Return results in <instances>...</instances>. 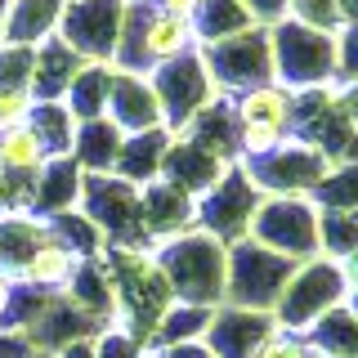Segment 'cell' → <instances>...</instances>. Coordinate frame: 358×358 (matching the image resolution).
<instances>
[{"mask_svg": "<svg viewBox=\"0 0 358 358\" xmlns=\"http://www.w3.org/2000/svg\"><path fill=\"white\" fill-rule=\"evenodd\" d=\"M341 273H345V287L358 291V251H350V255L341 260Z\"/></svg>", "mask_w": 358, "mask_h": 358, "instance_id": "51", "label": "cell"}, {"mask_svg": "<svg viewBox=\"0 0 358 358\" xmlns=\"http://www.w3.org/2000/svg\"><path fill=\"white\" fill-rule=\"evenodd\" d=\"M313 206L318 210H358V162L331 166L327 179L313 188Z\"/></svg>", "mask_w": 358, "mask_h": 358, "instance_id": "36", "label": "cell"}, {"mask_svg": "<svg viewBox=\"0 0 358 358\" xmlns=\"http://www.w3.org/2000/svg\"><path fill=\"white\" fill-rule=\"evenodd\" d=\"M14 296H18L14 278H9V273H0V327H5V322H9V313H14Z\"/></svg>", "mask_w": 358, "mask_h": 358, "instance_id": "49", "label": "cell"}, {"mask_svg": "<svg viewBox=\"0 0 358 358\" xmlns=\"http://www.w3.org/2000/svg\"><path fill=\"white\" fill-rule=\"evenodd\" d=\"M171 134H175V130H166V126L143 130V134H126L121 157H117V171H112V175H121V179H126V184H134V188L157 184V179H162L166 148H171Z\"/></svg>", "mask_w": 358, "mask_h": 358, "instance_id": "22", "label": "cell"}, {"mask_svg": "<svg viewBox=\"0 0 358 358\" xmlns=\"http://www.w3.org/2000/svg\"><path fill=\"white\" fill-rule=\"evenodd\" d=\"M233 117L238 121H264V126H278L282 134H296V94L278 81H264L255 90H242V94L229 99Z\"/></svg>", "mask_w": 358, "mask_h": 358, "instance_id": "24", "label": "cell"}, {"mask_svg": "<svg viewBox=\"0 0 358 358\" xmlns=\"http://www.w3.org/2000/svg\"><path fill=\"white\" fill-rule=\"evenodd\" d=\"M0 358H36V350H31V341L14 327H0Z\"/></svg>", "mask_w": 358, "mask_h": 358, "instance_id": "46", "label": "cell"}, {"mask_svg": "<svg viewBox=\"0 0 358 358\" xmlns=\"http://www.w3.org/2000/svg\"><path fill=\"white\" fill-rule=\"evenodd\" d=\"M246 238L268 246L273 255L305 264L318 255V206L309 197H260Z\"/></svg>", "mask_w": 358, "mask_h": 358, "instance_id": "8", "label": "cell"}, {"mask_svg": "<svg viewBox=\"0 0 358 358\" xmlns=\"http://www.w3.org/2000/svg\"><path fill=\"white\" fill-rule=\"evenodd\" d=\"M224 171H229V162H220L215 152L197 148L184 134H171V148H166V162H162V179L171 188H179V193H188L197 201L201 193H210L220 184Z\"/></svg>", "mask_w": 358, "mask_h": 358, "instance_id": "17", "label": "cell"}, {"mask_svg": "<svg viewBox=\"0 0 358 358\" xmlns=\"http://www.w3.org/2000/svg\"><path fill=\"white\" fill-rule=\"evenodd\" d=\"M238 166L251 175V184L264 197H309V201H313V188L331 171L327 157L313 148L309 139H300V134L282 139L273 152L255 157V162H238Z\"/></svg>", "mask_w": 358, "mask_h": 358, "instance_id": "6", "label": "cell"}, {"mask_svg": "<svg viewBox=\"0 0 358 358\" xmlns=\"http://www.w3.org/2000/svg\"><path fill=\"white\" fill-rule=\"evenodd\" d=\"M31 184H36V175L27 179V175H5L0 171V220L31 206Z\"/></svg>", "mask_w": 358, "mask_h": 358, "instance_id": "41", "label": "cell"}, {"mask_svg": "<svg viewBox=\"0 0 358 358\" xmlns=\"http://www.w3.org/2000/svg\"><path fill=\"white\" fill-rule=\"evenodd\" d=\"M273 336H278L273 313L242 309V305H220L210 313V327H206L201 341L210 345L215 358H260Z\"/></svg>", "mask_w": 358, "mask_h": 358, "instance_id": "14", "label": "cell"}, {"mask_svg": "<svg viewBox=\"0 0 358 358\" xmlns=\"http://www.w3.org/2000/svg\"><path fill=\"white\" fill-rule=\"evenodd\" d=\"M27 130L41 139L45 157H72V139H76V117L67 112V103H31Z\"/></svg>", "mask_w": 358, "mask_h": 358, "instance_id": "32", "label": "cell"}, {"mask_svg": "<svg viewBox=\"0 0 358 358\" xmlns=\"http://www.w3.org/2000/svg\"><path fill=\"white\" fill-rule=\"evenodd\" d=\"M268 45H273V81L287 85L291 94L336 85V36L331 31L282 18L268 27Z\"/></svg>", "mask_w": 358, "mask_h": 358, "instance_id": "4", "label": "cell"}, {"mask_svg": "<svg viewBox=\"0 0 358 358\" xmlns=\"http://www.w3.org/2000/svg\"><path fill=\"white\" fill-rule=\"evenodd\" d=\"M50 238L63 246L72 260H99V255L108 251V242H103V233L90 224L81 210H67V215H54L50 220Z\"/></svg>", "mask_w": 358, "mask_h": 358, "instance_id": "33", "label": "cell"}, {"mask_svg": "<svg viewBox=\"0 0 358 358\" xmlns=\"http://www.w3.org/2000/svg\"><path fill=\"white\" fill-rule=\"evenodd\" d=\"M31 103H36V99H31L27 90H0V130H18V126H27Z\"/></svg>", "mask_w": 358, "mask_h": 358, "instance_id": "43", "label": "cell"}, {"mask_svg": "<svg viewBox=\"0 0 358 358\" xmlns=\"http://www.w3.org/2000/svg\"><path fill=\"white\" fill-rule=\"evenodd\" d=\"M143 5H162V0H143Z\"/></svg>", "mask_w": 358, "mask_h": 358, "instance_id": "56", "label": "cell"}, {"mask_svg": "<svg viewBox=\"0 0 358 358\" xmlns=\"http://www.w3.org/2000/svg\"><path fill=\"white\" fill-rule=\"evenodd\" d=\"M336 108H341L345 121L358 130V81H341V85H336Z\"/></svg>", "mask_w": 358, "mask_h": 358, "instance_id": "47", "label": "cell"}, {"mask_svg": "<svg viewBox=\"0 0 358 358\" xmlns=\"http://www.w3.org/2000/svg\"><path fill=\"white\" fill-rule=\"evenodd\" d=\"M85 67V59L72 50L63 36H50L36 45V67H31V99L36 103H63L67 85L76 81V72Z\"/></svg>", "mask_w": 358, "mask_h": 358, "instance_id": "19", "label": "cell"}, {"mask_svg": "<svg viewBox=\"0 0 358 358\" xmlns=\"http://www.w3.org/2000/svg\"><path fill=\"white\" fill-rule=\"evenodd\" d=\"M175 134H184V139H193L197 148H206V152H215L220 162H238V117H233V103H229V94H220L215 103H206L197 112L188 126H179Z\"/></svg>", "mask_w": 358, "mask_h": 358, "instance_id": "21", "label": "cell"}, {"mask_svg": "<svg viewBox=\"0 0 358 358\" xmlns=\"http://www.w3.org/2000/svg\"><path fill=\"white\" fill-rule=\"evenodd\" d=\"M121 27H126V0H67L59 36L81 54L85 63H108L117 59Z\"/></svg>", "mask_w": 358, "mask_h": 358, "instance_id": "13", "label": "cell"}, {"mask_svg": "<svg viewBox=\"0 0 358 358\" xmlns=\"http://www.w3.org/2000/svg\"><path fill=\"white\" fill-rule=\"evenodd\" d=\"M282 139H291V134H282L278 126H264V121H238V162H255V157L273 152Z\"/></svg>", "mask_w": 358, "mask_h": 358, "instance_id": "39", "label": "cell"}, {"mask_svg": "<svg viewBox=\"0 0 358 358\" xmlns=\"http://www.w3.org/2000/svg\"><path fill=\"white\" fill-rule=\"evenodd\" d=\"M210 313L206 305H184V300H171V309L157 318V327L148 336V350H166V345H184V341H201L210 327Z\"/></svg>", "mask_w": 358, "mask_h": 358, "instance_id": "31", "label": "cell"}, {"mask_svg": "<svg viewBox=\"0 0 358 358\" xmlns=\"http://www.w3.org/2000/svg\"><path fill=\"white\" fill-rule=\"evenodd\" d=\"M121 143H126V134H121L117 126H112L108 117L76 121L72 162L81 166L85 175H112V171H117V157H121Z\"/></svg>", "mask_w": 358, "mask_h": 358, "instance_id": "25", "label": "cell"}, {"mask_svg": "<svg viewBox=\"0 0 358 358\" xmlns=\"http://www.w3.org/2000/svg\"><path fill=\"white\" fill-rule=\"evenodd\" d=\"M148 81L157 90V103H162L166 130L188 126L201 108L220 99V90H215V81H210V72H206L201 50H184V54H175V59L157 63L152 72H148Z\"/></svg>", "mask_w": 358, "mask_h": 358, "instance_id": "10", "label": "cell"}, {"mask_svg": "<svg viewBox=\"0 0 358 358\" xmlns=\"http://www.w3.org/2000/svg\"><path fill=\"white\" fill-rule=\"evenodd\" d=\"M184 50H197L193 22L166 14V9H157V5H143V0H126V27H121L117 59H112L117 72L148 76L157 63L175 59V54H184Z\"/></svg>", "mask_w": 358, "mask_h": 358, "instance_id": "3", "label": "cell"}, {"mask_svg": "<svg viewBox=\"0 0 358 358\" xmlns=\"http://www.w3.org/2000/svg\"><path fill=\"white\" fill-rule=\"evenodd\" d=\"M341 14H345V27L358 22V0H341Z\"/></svg>", "mask_w": 358, "mask_h": 358, "instance_id": "52", "label": "cell"}, {"mask_svg": "<svg viewBox=\"0 0 358 358\" xmlns=\"http://www.w3.org/2000/svg\"><path fill=\"white\" fill-rule=\"evenodd\" d=\"M345 296H350V287H345L341 264L327 260V255H313V260L296 264V273L287 278L282 296H278V305H273V322H278V331L305 336L322 313L345 305Z\"/></svg>", "mask_w": 358, "mask_h": 358, "instance_id": "5", "label": "cell"}, {"mask_svg": "<svg viewBox=\"0 0 358 358\" xmlns=\"http://www.w3.org/2000/svg\"><path fill=\"white\" fill-rule=\"evenodd\" d=\"M201 59H206V72L215 81L220 94H242V90H255L264 81H273V45H268V27H246L229 41L201 45Z\"/></svg>", "mask_w": 358, "mask_h": 358, "instance_id": "11", "label": "cell"}, {"mask_svg": "<svg viewBox=\"0 0 358 358\" xmlns=\"http://www.w3.org/2000/svg\"><path fill=\"white\" fill-rule=\"evenodd\" d=\"M63 296L72 300L94 327H112V322H117V287H112V278H108L103 255L76 264V273H72V282H67Z\"/></svg>", "mask_w": 358, "mask_h": 358, "instance_id": "20", "label": "cell"}, {"mask_svg": "<svg viewBox=\"0 0 358 358\" xmlns=\"http://www.w3.org/2000/svg\"><path fill=\"white\" fill-rule=\"evenodd\" d=\"M152 354H162V358H215V354H210V345H206V341H184V345H166V350H152Z\"/></svg>", "mask_w": 358, "mask_h": 358, "instance_id": "48", "label": "cell"}, {"mask_svg": "<svg viewBox=\"0 0 358 358\" xmlns=\"http://www.w3.org/2000/svg\"><path fill=\"white\" fill-rule=\"evenodd\" d=\"M143 358H162V354H152V350H148V354H143Z\"/></svg>", "mask_w": 358, "mask_h": 358, "instance_id": "55", "label": "cell"}, {"mask_svg": "<svg viewBox=\"0 0 358 358\" xmlns=\"http://www.w3.org/2000/svg\"><path fill=\"white\" fill-rule=\"evenodd\" d=\"M108 121H112L121 134H143V130L166 126L162 103H157V90H152L148 76H139V72H117V67H112Z\"/></svg>", "mask_w": 358, "mask_h": 358, "instance_id": "16", "label": "cell"}, {"mask_svg": "<svg viewBox=\"0 0 358 358\" xmlns=\"http://www.w3.org/2000/svg\"><path fill=\"white\" fill-rule=\"evenodd\" d=\"M345 305H350V313L358 318V291H350V296H345Z\"/></svg>", "mask_w": 358, "mask_h": 358, "instance_id": "54", "label": "cell"}, {"mask_svg": "<svg viewBox=\"0 0 358 358\" xmlns=\"http://www.w3.org/2000/svg\"><path fill=\"white\" fill-rule=\"evenodd\" d=\"M81 215L103 233L108 246H143L152 251L143 238V215H139V188L126 184L121 175H85L81 184Z\"/></svg>", "mask_w": 358, "mask_h": 358, "instance_id": "9", "label": "cell"}, {"mask_svg": "<svg viewBox=\"0 0 358 358\" xmlns=\"http://www.w3.org/2000/svg\"><path fill=\"white\" fill-rule=\"evenodd\" d=\"M108 94H112V67L108 63H85L76 72V81L67 85L63 103L76 121H94V117H108Z\"/></svg>", "mask_w": 358, "mask_h": 358, "instance_id": "29", "label": "cell"}, {"mask_svg": "<svg viewBox=\"0 0 358 358\" xmlns=\"http://www.w3.org/2000/svg\"><path fill=\"white\" fill-rule=\"evenodd\" d=\"M81 184H85V171L72 162V157H50L41 166L36 184H31V206L27 215H36L50 224L54 215H67V210L81 206Z\"/></svg>", "mask_w": 358, "mask_h": 358, "instance_id": "18", "label": "cell"}, {"mask_svg": "<svg viewBox=\"0 0 358 358\" xmlns=\"http://www.w3.org/2000/svg\"><path fill=\"white\" fill-rule=\"evenodd\" d=\"M305 341L318 358H358V318L350 313V305H336L305 331Z\"/></svg>", "mask_w": 358, "mask_h": 358, "instance_id": "28", "label": "cell"}, {"mask_svg": "<svg viewBox=\"0 0 358 358\" xmlns=\"http://www.w3.org/2000/svg\"><path fill=\"white\" fill-rule=\"evenodd\" d=\"M358 81V22L336 31V85Z\"/></svg>", "mask_w": 358, "mask_h": 358, "instance_id": "42", "label": "cell"}, {"mask_svg": "<svg viewBox=\"0 0 358 358\" xmlns=\"http://www.w3.org/2000/svg\"><path fill=\"white\" fill-rule=\"evenodd\" d=\"M9 9H14V0H0V36H5V18H9Z\"/></svg>", "mask_w": 358, "mask_h": 358, "instance_id": "53", "label": "cell"}, {"mask_svg": "<svg viewBox=\"0 0 358 358\" xmlns=\"http://www.w3.org/2000/svg\"><path fill=\"white\" fill-rule=\"evenodd\" d=\"M260 358H318L313 354V345L305 341V336H296V331H278L273 341L264 345V354Z\"/></svg>", "mask_w": 358, "mask_h": 358, "instance_id": "44", "label": "cell"}, {"mask_svg": "<svg viewBox=\"0 0 358 358\" xmlns=\"http://www.w3.org/2000/svg\"><path fill=\"white\" fill-rule=\"evenodd\" d=\"M50 162L41 148V139L31 134L27 126H18V130H0V171L5 175H41V166Z\"/></svg>", "mask_w": 358, "mask_h": 358, "instance_id": "34", "label": "cell"}, {"mask_svg": "<svg viewBox=\"0 0 358 358\" xmlns=\"http://www.w3.org/2000/svg\"><path fill=\"white\" fill-rule=\"evenodd\" d=\"M103 264H108L112 287H117V322H112V327L139 336V341L148 345L157 318H162L175 300L166 273L157 268V255L143 251V246H108Z\"/></svg>", "mask_w": 358, "mask_h": 358, "instance_id": "1", "label": "cell"}, {"mask_svg": "<svg viewBox=\"0 0 358 358\" xmlns=\"http://www.w3.org/2000/svg\"><path fill=\"white\" fill-rule=\"evenodd\" d=\"M157 268L166 273L175 300L184 305H206V309H220L224 305V291H229V246L220 238L201 229H188L179 238L157 246Z\"/></svg>", "mask_w": 358, "mask_h": 358, "instance_id": "2", "label": "cell"}, {"mask_svg": "<svg viewBox=\"0 0 358 358\" xmlns=\"http://www.w3.org/2000/svg\"><path fill=\"white\" fill-rule=\"evenodd\" d=\"M139 215H143V238L157 251L162 242L197 229V201L188 193H179V188H171L166 179H157V184L139 188Z\"/></svg>", "mask_w": 358, "mask_h": 358, "instance_id": "15", "label": "cell"}, {"mask_svg": "<svg viewBox=\"0 0 358 358\" xmlns=\"http://www.w3.org/2000/svg\"><path fill=\"white\" fill-rule=\"evenodd\" d=\"M246 27H260V22L242 9V0H201V9L193 14L197 50L201 45H215V41H229V36H238Z\"/></svg>", "mask_w": 358, "mask_h": 358, "instance_id": "30", "label": "cell"}, {"mask_svg": "<svg viewBox=\"0 0 358 358\" xmlns=\"http://www.w3.org/2000/svg\"><path fill=\"white\" fill-rule=\"evenodd\" d=\"M148 345L139 336L121 331V327H99L94 331V358H143Z\"/></svg>", "mask_w": 358, "mask_h": 358, "instance_id": "40", "label": "cell"}, {"mask_svg": "<svg viewBox=\"0 0 358 358\" xmlns=\"http://www.w3.org/2000/svg\"><path fill=\"white\" fill-rule=\"evenodd\" d=\"M76 264L81 260H72L54 238H45L36 251H31V260L14 273V287L36 291V296H63L67 282H72V273H76Z\"/></svg>", "mask_w": 358, "mask_h": 358, "instance_id": "23", "label": "cell"}, {"mask_svg": "<svg viewBox=\"0 0 358 358\" xmlns=\"http://www.w3.org/2000/svg\"><path fill=\"white\" fill-rule=\"evenodd\" d=\"M63 9H67V0H14V9H9V18H5V36L0 41L36 50V45H45L50 36H59Z\"/></svg>", "mask_w": 358, "mask_h": 358, "instance_id": "26", "label": "cell"}, {"mask_svg": "<svg viewBox=\"0 0 358 358\" xmlns=\"http://www.w3.org/2000/svg\"><path fill=\"white\" fill-rule=\"evenodd\" d=\"M31 67H36V50L0 41V90H27L31 94Z\"/></svg>", "mask_w": 358, "mask_h": 358, "instance_id": "37", "label": "cell"}, {"mask_svg": "<svg viewBox=\"0 0 358 358\" xmlns=\"http://www.w3.org/2000/svg\"><path fill=\"white\" fill-rule=\"evenodd\" d=\"M291 273H296V260L273 255L268 246L251 242V238L233 242L229 246V291H224V305L273 313V305H278V296H282Z\"/></svg>", "mask_w": 358, "mask_h": 358, "instance_id": "7", "label": "cell"}, {"mask_svg": "<svg viewBox=\"0 0 358 358\" xmlns=\"http://www.w3.org/2000/svg\"><path fill=\"white\" fill-rule=\"evenodd\" d=\"M50 238V224L27 215V210H18V215H5L0 220V273L14 278L22 264L31 260V251Z\"/></svg>", "mask_w": 358, "mask_h": 358, "instance_id": "27", "label": "cell"}, {"mask_svg": "<svg viewBox=\"0 0 358 358\" xmlns=\"http://www.w3.org/2000/svg\"><path fill=\"white\" fill-rule=\"evenodd\" d=\"M50 358H94V336H81V341L63 345V350H54Z\"/></svg>", "mask_w": 358, "mask_h": 358, "instance_id": "50", "label": "cell"}, {"mask_svg": "<svg viewBox=\"0 0 358 358\" xmlns=\"http://www.w3.org/2000/svg\"><path fill=\"white\" fill-rule=\"evenodd\" d=\"M358 251V210H318V255L341 264Z\"/></svg>", "mask_w": 358, "mask_h": 358, "instance_id": "35", "label": "cell"}, {"mask_svg": "<svg viewBox=\"0 0 358 358\" xmlns=\"http://www.w3.org/2000/svg\"><path fill=\"white\" fill-rule=\"evenodd\" d=\"M242 9L260 22V27H273V22L287 18V0H242Z\"/></svg>", "mask_w": 358, "mask_h": 358, "instance_id": "45", "label": "cell"}, {"mask_svg": "<svg viewBox=\"0 0 358 358\" xmlns=\"http://www.w3.org/2000/svg\"><path fill=\"white\" fill-rule=\"evenodd\" d=\"M287 18L305 22V27H318V31H331V36L345 27L341 0H287Z\"/></svg>", "mask_w": 358, "mask_h": 358, "instance_id": "38", "label": "cell"}, {"mask_svg": "<svg viewBox=\"0 0 358 358\" xmlns=\"http://www.w3.org/2000/svg\"><path fill=\"white\" fill-rule=\"evenodd\" d=\"M260 197H264V193L251 184V175H246L242 166L233 162L229 171L220 175V184L210 188V193L197 197V229L210 233V238H220L224 246L242 242L246 233H251V220H255Z\"/></svg>", "mask_w": 358, "mask_h": 358, "instance_id": "12", "label": "cell"}]
</instances>
